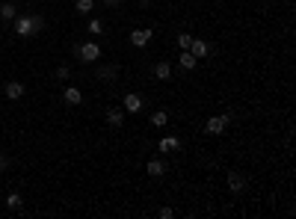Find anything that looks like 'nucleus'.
Returning <instances> with one entry per match:
<instances>
[{
    "mask_svg": "<svg viewBox=\"0 0 296 219\" xmlns=\"http://www.w3.org/2000/svg\"><path fill=\"white\" fill-rule=\"evenodd\" d=\"M151 36H154L151 30H133V33H130V45H133V48H145L148 42H151Z\"/></svg>",
    "mask_w": 296,
    "mask_h": 219,
    "instance_id": "7",
    "label": "nucleus"
},
{
    "mask_svg": "<svg viewBox=\"0 0 296 219\" xmlns=\"http://www.w3.org/2000/svg\"><path fill=\"white\" fill-rule=\"evenodd\" d=\"M104 3H107V6H119V3H122V0H104Z\"/></svg>",
    "mask_w": 296,
    "mask_h": 219,
    "instance_id": "25",
    "label": "nucleus"
},
{
    "mask_svg": "<svg viewBox=\"0 0 296 219\" xmlns=\"http://www.w3.org/2000/svg\"><path fill=\"white\" fill-rule=\"evenodd\" d=\"M169 122V113H166V110H157V113H151V125L154 128H163Z\"/></svg>",
    "mask_w": 296,
    "mask_h": 219,
    "instance_id": "18",
    "label": "nucleus"
},
{
    "mask_svg": "<svg viewBox=\"0 0 296 219\" xmlns=\"http://www.w3.org/2000/svg\"><path fill=\"white\" fill-rule=\"evenodd\" d=\"M228 125H231V116H213V119H207V125H204V133L219 136V133H225Z\"/></svg>",
    "mask_w": 296,
    "mask_h": 219,
    "instance_id": "2",
    "label": "nucleus"
},
{
    "mask_svg": "<svg viewBox=\"0 0 296 219\" xmlns=\"http://www.w3.org/2000/svg\"><path fill=\"white\" fill-rule=\"evenodd\" d=\"M145 169H148V175H151V178H163V175H166V166H163L160 160H148Z\"/></svg>",
    "mask_w": 296,
    "mask_h": 219,
    "instance_id": "14",
    "label": "nucleus"
},
{
    "mask_svg": "<svg viewBox=\"0 0 296 219\" xmlns=\"http://www.w3.org/2000/svg\"><path fill=\"white\" fill-rule=\"evenodd\" d=\"M15 15H18L15 3H0V18L3 21H15Z\"/></svg>",
    "mask_w": 296,
    "mask_h": 219,
    "instance_id": "16",
    "label": "nucleus"
},
{
    "mask_svg": "<svg viewBox=\"0 0 296 219\" xmlns=\"http://www.w3.org/2000/svg\"><path fill=\"white\" fill-rule=\"evenodd\" d=\"M190 42H193L190 33H178V48H181V51H190Z\"/></svg>",
    "mask_w": 296,
    "mask_h": 219,
    "instance_id": "20",
    "label": "nucleus"
},
{
    "mask_svg": "<svg viewBox=\"0 0 296 219\" xmlns=\"http://www.w3.org/2000/svg\"><path fill=\"white\" fill-rule=\"evenodd\" d=\"M3 92H6L9 101H18V98H24V83H21V80H6Z\"/></svg>",
    "mask_w": 296,
    "mask_h": 219,
    "instance_id": "6",
    "label": "nucleus"
},
{
    "mask_svg": "<svg viewBox=\"0 0 296 219\" xmlns=\"http://www.w3.org/2000/svg\"><path fill=\"white\" fill-rule=\"evenodd\" d=\"M95 9V0H77V3H74V12H80V15H89Z\"/></svg>",
    "mask_w": 296,
    "mask_h": 219,
    "instance_id": "17",
    "label": "nucleus"
},
{
    "mask_svg": "<svg viewBox=\"0 0 296 219\" xmlns=\"http://www.w3.org/2000/svg\"><path fill=\"white\" fill-rule=\"evenodd\" d=\"M228 190L231 193H243L246 190V178L240 172H228Z\"/></svg>",
    "mask_w": 296,
    "mask_h": 219,
    "instance_id": "9",
    "label": "nucleus"
},
{
    "mask_svg": "<svg viewBox=\"0 0 296 219\" xmlns=\"http://www.w3.org/2000/svg\"><path fill=\"white\" fill-rule=\"evenodd\" d=\"M62 101H65L68 107H77V104H83V92H80L77 86H65V92H62Z\"/></svg>",
    "mask_w": 296,
    "mask_h": 219,
    "instance_id": "5",
    "label": "nucleus"
},
{
    "mask_svg": "<svg viewBox=\"0 0 296 219\" xmlns=\"http://www.w3.org/2000/svg\"><path fill=\"white\" fill-rule=\"evenodd\" d=\"M145 107V101H142V95H136V92H130V95H125V110L128 113H139V110Z\"/></svg>",
    "mask_w": 296,
    "mask_h": 219,
    "instance_id": "8",
    "label": "nucleus"
},
{
    "mask_svg": "<svg viewBox=\"0 0 296 219\" xmlns=\"http://www.w3.org/2000/svg\"><path fill=\"white\" fill-rule=\"evenodd\" d=\"M154 74H157V77H160V80H169V77H172V65H169V62H163V59H160V62H157V65H154Z\"/></svg>",
    "mask_w": 296,
    "mask_h": 219,
    "instance_id": "15",
    "label": "nucleus"
},
{
    "mask_svg": "<svg viewBox=\"0 0 296 219\" xmlns=\"http://www.w3.org/2000/svg\"><path fill=\"white\" fill-rule=\"evenodd\" d=\"M45 30V18L42 15H15V33L21 39H30V36Z\"/></svg>",
    "mask_w": 296,
    "mask_h": 219,
    "instance_id": "1",
    "label": "nucleus"
},
{
    "mask_svg": "<svg viewBox=\"0 0 296 219\" xmlns=\"http://www.w3.org/2000/svg\"><path fill=\"white\" fill-rule=\"evenodd\" d=\"M178 62H181V71H193L196 65H199V59L190 54V51H181V56H178Z\"/></svg>",
    "mask_w": 296,
    "mask_h": 219,
    "instance_id": "11",
    "label": "nucleus"
},
{
    "mask_svg": "<svg viewBox=\"0 0 296 219\" xmlns=\"http://www.w3.org/2000/svg\"><path fill=\"white\" fill-rule=\"evenodd\" d=\"M6 166H9V160H6V154H0V172H3Z\"/></svg>",
    "mask_w": 296,
    "mask_h": 219,
    "instance_id": "24",
    "label": "nucleus"
},
{
    "mask_svg": "<svg viewBox=\"0 0 296 219\" xmlns=\"http://www.w3.org/2000/svg\"><path fill=\"white\" fill-rule=\"evenodd\" d=\"M160 151H181V139L163 136V139H160Z\"/></svg>",
    "mask_w": 296,
    "mask_h": 219,
    "instance_id": "13",
    "label": "nucleus"
},
{
    "mask_svg": "<svg viewBox=\"0 0 296 219\" xmlns=\"http://www.w3.org/2000/svg\"><path fill=\"white\" fill-rule=\"evenodd\" d=\"M95 77H98L101 83H116V77H119V65H101V68L95 71Z\"/></svg>",
    "mask_w": 296,
    "mask_h": 219,
    "instance_id": "3",
    "label": "nucleus"
},
{
    "mask_svg": "<svg viewBox=\"0 0 296 219\" xmlns=\"http://www.w3.org/2000/svg\"><path fill=\"white\" fill-rule=\"evenodd\" d=\"M89 33H104V24H101L98 18H92V21H89Z\"/></svg>",
    "mask_w": 296,
    "mask_h": 219,
    "instance_id": "21",
    "label": "nucleus"
},
{
    "mask_svg": "<svg viewBox=\"0 0 296 219\" xmlns=\"http://www.w3.org/2000/svg\"><path fill=\"white\" fill-rule=\"evenodd\" d=\"M107 122H110V128H122L125 125V110H107Z\"/></svg>",
    "mask_w": 296,
    "mask_h": 219,
    "instance_id": "12",
    "label": "nucleus"
},
{
    "mask_svg": "<svg viewBox=\"0 0 296 219\" xmlns=\"http://www.w3.org/2000/svg\"><path fill=\"white\" fill-rule=\"evenodd\" d=\"M157 216H160V219H172V216H175V210H172V207H160V210H157Z\"/></svg>",
    "mask_w": 296,
    "mask_h": 219,
    "instance_id": "22",
    "label": "nucleus"
},
{
    "mask_svg": "<svg viewBox=\"0 0 296 219\" xmlns=\"http://www.w3.org/2000/svg\"><path fill=\"white\" fill-rule=\"evenodd\" d=\"M68 74H71L68 65H59V68H56V77H59V80H68Z\"/></svg>",
    "mask_w": 296,
    "mask_h": 219,
    "instance_id": "23",
    "label": "nucleus"
},
{
    "mask_svg": "<svg viewBox=\"0 0 296 219\" xmlns=\"http://www.w3.org/2000/svg\"><path fill=\"white\" fill-rule=\"evenodd\" d=\"M101 56V48L95 45V42H86V45H80V56L77 59H83V62H95Z\"/></svg>",
    "mask_w": 296,
    "mask_h": 219,
    "instance_id": "4",
    "label": "nucleus"
},
{
    "mask_svg": "<svg viewBox=\"0 0 296 219\" xmlns=\"http://www.w3.org/2000/svg\"><path fill=\"white\" fill-rule=\"evenodd\" d=\"M21 204H24V199H21L18 193H9V196H6V207H9V210H21Z\"/></svg>",
    "mask_w": 296,
    "mask_h": 219,
    "instance_id": "19",
    "label": "nucleus"
},
{
    "mask_svg": "<svg viewBox=\"0 0 296 219\" xmlns=\"http://www.w3.org/2000/svg\"><path fill=\"white\" fill-rule=\"evenodd\" d=\"M190 54H193L196 59H202V56L210 54V45H207L204 39H193V42H190Z\"/></svg>",
    "mask_w": 296,
    "mask_h": 219,
    "instance_id": "10",
    "label": "nucleus"
}]
</instances>
